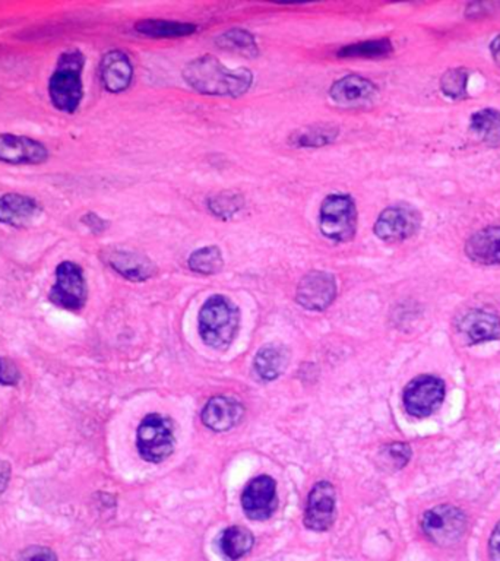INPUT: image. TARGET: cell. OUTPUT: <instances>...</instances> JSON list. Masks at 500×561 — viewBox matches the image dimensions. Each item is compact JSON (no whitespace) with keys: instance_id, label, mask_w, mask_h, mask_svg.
Wrapping results in <instances>:
<instances>
[{"instance_id":"4316f807","label":"cell","mask_w":500,"mask_h":561,"mask_svg":"<svg viewBox=\"0 0 500 561\" xmlns=\"http://www.w3.org/2000/svg\"><path fill=\"white\" fill-rule=\"evenodd\" d=\"M188 265L193 272L201 275H214L224 266L221 251L217 246L201 247L189 256Z\"/></svg>"},{"instance_id":"e575fe53","label":"cell","mask_w":500,"mask_h":561,"mask_svg":"<svg viewBox=\"0 0 500 561\" xmlns=\"http://www.w3.org/2000/svg\"><path fill=\"white\" fill-rule=\"evenodd\" d=\"M490 561H500V520L496 527H493L492 536L489 539Z\"/></svg>"},{"instance_id":"7402d4cb","label":"cell","mask_w":500,"mask_h":561,"mask_svg":"<svg viewBox=\"0 0 500 561\" xmlns=\"http://www.w3.org/2000/svg\"><path fill=\"white\" fill-rule=\"evenodd\" d=\"M253 544H255V538H253L252 532L237 525L227 527L226 531H222L219 539L220 550L230 561L240 560L248 556L252 551Z\"/></svg>"},{"instance_id":"7a4b0ae2","label":"cell","mask_w":500,"mask_h":561,"mask_svg":"<svg viewBox=\"0 0 500 561\" xmlns=\"http://www.w3.org/2000/svg\"><path fill=\"white\" fill-rule=\"evenodd\" d=\"M85 56L78 49L66 50L57 59L49 79L50 102L62 113H75L83 97V72Z\"/></svg>"},{"instance_id":"3957f363","label":"cell","mask_w":500,"mask_h":561,"mask_svg":"<svg viewBox=\"0 0 500 561\" xmlns=\"http://www.w3.org/2000/svg\"><path fill=\"white\" fill-rule=\"evenodd\" d=\"M200 335L214 349H229L240 325V311L231 300L215 294L203 303L200 311Z\"/></svg>"},{"instance_id":"8fae6325","label":"cell","mask_w":500,"mask_h":561,"mask_svg":"<svg viewBox=\"0 0 500 561\" xmlns=\"http://www.w3.org/2000/svg\"><path fill=\"white\" fill-rule=\"evenodd\" d=\"M44 143L28 136L0 133V162L11 165H40L49 160Z\"/></svg>"},{"instance_id":"484cf974","label":"cell","mask_w":500,"mask_h":561,"mask_svg":"<svg viewBox=\"0 0 500 561\" xmlns=\"http://www.w3.org/2000/svg\"><path fill=\"white\" fill-rule=\"evenodd\" d=\"M215 43L220 49L229 50V52L243 54V56L256 57L260 54L255 37L243 28H233V30L222 33L215 38Z\"/></svg>"},{"instance_id":"836d02e7","label":"cell","mask_w":500,"mask_h":561,"mask_svg":"<svg viewBox=\"0 0 500 561\" xmlns=\"http://www.w3.org/2000/svg\"><path fill=\"white\" fill-rule=\"evenodd\" d=\"M83 224L87 225L90 231L94 232V234H102L109 227V222L104 221L102 217H98L97 213L94 212L85 213L83 217Z\"/></svg>"},{"instance_id":"83f0119b","label":"cell","mask_w":500,"mask_h":561,"mask_svg":"<svg viewBox=\"0 0 500 561\" xmlns=\"http://www.w3.org/2000/svg\"><path fill=\"white\" fill-rule=\"evenodd\" d=\"M394 50L391 40L379 38V40H368V42L356 43V44L341 47L337 53L338 57H365V59H377L387 57Z\"/></svg>"},{"instance_id":"8992f818","label":"cell","mask_w":500,"mask_h":561,"mask_svg":"<svg viewBox=\"0 0 500 561\" xmlns=\"http://www.w3.org/2000/svg\"><path fill=\"white\" fill-rule=\"evenodd\" d=\"M136 446L141 457L152 464L164 462L174 450L173 426L160 414H150L138 427Z\"/></svg>"},{"instance_id":"5b68a950","label":"cell","mask_w":500,"mask_h":561,"mask_svg":"<svg viewBox=\"0 0 500 561\" xmlns=\"http://www.w3.org/2000/svg\"><path fill=\"white\" fill-rule=\"evenodd\" d=\"M421 531L436 546H454L468 529V517L456 506L439 505L426 510L420 520Z\"/></svg>"},{"instance_id":"5bb4252c","label":"cell","mask_w":500,"mask_h":561,"mask_svg":"<svg viewBox=\"0 0 500 561\" xmlns=\"http://www.w3.org/2000/svg\"><path fill=\"white\" fill-rule=\"evenodd\" d=\"M377 94L379 90L370 79L354 75V74L338 79L329 88V97L332 98V102L341 107H350V109L372 104L377 100Z\"/></svg>"},{"instance_id":"7c38bea8","label":"cell","mask_w":500,"mask_h":561,"mask_svg":"<svg viewBox=\"0 0 500 561\" xmlns=\"http://www.w3.org/2000/svg\"><path fill=\"white\" fill-rule=\"evenodd\" d=\"M277 505V484L270 476L256 477L241 494V507L249 519H270L274 515Z\"/></svg>"},{"instance_id":"2e32d148","label":"cell","mask_w":500,"mask_h":561,"mask_svg":"<svg viewBox=\"0 0 500 561\" xmlns=\"http://www.w3.org/2000/svg\"><path fill=\"white\" fill-rule=\"evenodd\" d=\"M104 261L107 265L126 280L133 282H143L154 277V263L148 256L140 251H126V249H109L104 251Z\"/></svg>"},{"instance_id":"6da1fadb","label":"cell","mask_w":500,"mask_h":561,"mask_svg":"<svg viewBox=\"0 0 500 561\" xmlns=\"http://www.w3.org/2000/svg\"><path fill=\"white\" fill-rule=\"evenodd\" d=\"M183 79L203 95L237 98L250 90L253 74L248 68H227L217 57L205 54L184 66Z\"/></svg>"},{"instance_id":"4fadbf2b","label":"cell","mask_w":500,"mask_h":561,"mask_svg":"<svg viewBox=\"0 0 500 561\" xmlns=\"http://www.w3.org/2000/svg\"><path fill=\"white\" fill-rule=\"evenodd\" d=\"M335 488L329 481H319L309 493L305 525L316 532H325L335 522Z\"/></svg>"},{"instance_id":"ffe728a7","label":"cell","mask_w":500,"mask_h":561,"mask_svg":"<svg viewBox=\"0 0 500 561\" xmlns=\"http://www.w3.org/2000/svg\"><path fill=\"white\" fill-rule=\"evenodd\" d=\"M466 258L482 266L500 265V225L474 232L464 247Z\"/></svg>"},{"instance_id":"9c48e42d","label":"cell","mask_w":500,"mask_h":561,"mask_svg":"<svg viewBox=\"0 0 500 561\" xmlns=\"http://www.w3.org/2000/svg\"><path fill=\"white\" fill-rule=\"evenodd\" d=\"M421 229V213L410 205L387 206L377 217L373 231L384 243H403Z\"/></svg>"},{"instance_id":"277c9868","label":"cell","mask_w":500,"mask_h":561,"mask_svg":"<svg viewBox=\"0 0 500 561\" xmlns=\"http://www.w3.org/2000/svg\"><path fill=\"white\" fill-rule=\"evenodd\" d=\"M358 206L350 195L327 196L319 210V230L332 243L346 244L358 234Z\"/></svg>"},{"instance_id":"e0dca14e","label":"cell","mask_w":500,"mask_h":561,"mask_svg":"<svg viewBox=\"0 0 500 561\" xmlns=\"http://www.w3.org/2000/svg\"><path fill=\"white\" fill-rule=\"evenodd\" d=\"M100 79L105 91L121 94L128 90L133 81V66L126 53L110 50L100 62Z\"/></svg>"},{"instance_id":"d590c367","label":"cell","mask_w":500,"mask_h":561,"mask_svg":"<svg viewBox=\"0 0 500 561\" xmlns=\"http://www.w3.org/2000/svg\"><path fill=\"white\" fill-rule=\"evenodd\" d=\"M9 476H11V468L6 462L0 460V493L8 486Z\"/></svg>"},{"instance_id":"30bf717a","label":"cell","mask_w":500,"mask_h":561,"mask_svg":"<svg viewBox=\"0 0 500 561\" xmlns=\"http://www.w3.org/2000/svg\"><path fill=\"white\" fill-rule=\"evenodd\" d=\"M337 282L332 273L310 271L301 278L296 300L306 310L324 311L334 303Z\"/></svg>"},{"instance_id":"603a6c76","label":"cell","mask_w":500,"mask_h":561,"mask_svg":"<svg viewBox=\"0 0 500 561\" xmlns=\"http://www.w3.org/2000/svg\"><path fill=\"white\" fill-rule=\"evenodd\" d=\"M135 30L150 38H179L195 34L196 25L166 19H143L136 23Z\"/></svg>"},{"instance_id":"d4e9b609","label":"cell","mask_w":500,"mask_h":561,"mask_svg":"<svg viewBox=\"0 0 500 561\" xmlns=\"http://www.w3.org/2000/svg\"><path fill=\"white\" fill-rule=\"evenodd\" d=\"M338 133V128L334 124H312L293 132V135L289 136V143L298 148H320L334 143Z\"/></svg>"},{"instance_id":"9a60e30c","label":"cell","mask_w":500,"mask_h":561,"mask_svg":"<svg viewBox=\"0 0 500 561\" xmlns=\"http://www.w3.org/2000/svg\"><path fill=\"white\" fill-rule=\"evenodd\" d=\"M456 330L468 345L499 340L500 318L490 311L473 309L458 319Z\"/></svg>"},{"instance_id":"ac0fdd59","label":"cell","mask_w":500,"mask_h":561,"mask_svg":"<svg viewBox=\"0 0 500 561\" xmlns=\"http://www.w3.org/2000/svg\"><path fill=\"white\" fill-rule=\"evenodd\" d=\"M243 414V405L234 398L214 397L208 400L203 408L202 423L215 433H224L240 423Z\"/></svg>"},{"instance_id":"d6a6232c","label":"cell","mask_w":500,"mask_h":561,"mask_svg":"<svg viewBox=\"0 0 500 561\" xmlns=\"http://www.w3.org/2000/svg\"><path fill=\"white\" fill-rule=\"evenodd\" d=\"M18 367L9 359H0V385L15 386L19 382Z\"/></svg>"},{"instance_id":"1f68e13d","label":"cell","mask_w":500,"mask_h":561,"mask_svg":"<svg viewBox=\"0 0 500 561\" xmlns=\"http://www.w3.org/2000/svg\"><path fill=\"white\" fill-rule=\"evenodd\" d=\"M16 561H57V556L47 546H35L25 548Z\"/></svg>"},{"instance_id":"44dd1931","label":"cell","mask_w":500,"mask_h":561,"mask_svg":"<svg viewBox=\"0 0 500 561\" xmlns=\"http://www.w3.org/2000/svg\"><path fill=\"white\" fill-rule=\"evenodd\" d=\"M287 363H289V351L282 345H265L256 354L255 370L260 379L271 382L286 370Z\"/></svg>"},{"instance_id":"cb8c5ba5","label":"cell","mask_w":500,"mask_h":561,"mask_svg":"<svg viewBox=\"0 0 500 561\" xmlns=\"http://www.w3.org/2000/svg\"><path fill=\"white\" fill-rule=\"evenodd\" d=\"M470 129L490 148L500 146V112L496 109H483L474 113Z\"/></svg>"},{"instance_id":"8d00e7d4","label":"cell","mask_w":500,"mask_h":561,"mask_svg":"<svg viewBox=\"0 0 500 561\" xmlns=\"http://www.w3.org/2000/svg\"><path fill=\"white\" fill-rule=\"evenodd\" d=\"M490 53H492L493 60L496 62L497 66H500V34L490 44Z\"/></svg>"},{"instance_id":"f546056e","label":"cell","mask_w":500,"mask_h":561,"mask_svg":"<svg viewBox=\"0 0 500 561\" xmlns=\"http://www.w3.org/2000/svg\"><path fill=\"white\" fill-rule=\"evenodd\" d=\"M468 79H470L468 69H447L440 78V90L451 100H464L466 97Z\"/></svg>"},{"instance_id":"d6986e66","label":"cell","mask_w":500,"mask_h":561,"mask_svg":"<svg viewBox=\"0 0 500 561\" xmlns=\"http://www.w3.org/2000/svg\"><path fill=\"white\" fill-rule=\"evenodd\" d=\"M42 206L37 199L21 193H5L0 196V224L23 229L37 220Z\"/></svg>"},{"instance_id":"ba28073f","label":"cell","mask_w":500,"mask_h":561,"mask_svg":"<svg viewBox=\"0 0 500 561\" xmlns=\"http://www.w3.org/2000/svg\"><path fill=\"white\" fill-rule=\"evenodd\" d=\"M445 399V382L433 374L414 378L403 392L404 408L414 418H426L440 408Z\"/></svg>"},{"instance_id":"f1b7e54d","label":"cell","mask_w":500,"mask_h":561,"mask_svg":"<svg viewBox=\"0 0 500 561\" xmlns=\"http://www.w3.org/2000/svg\"><path fill=\"white\" fill-rule=\"evenodd\" d=\"M245 206V198L237 192H221L208 199V210L220 220H230Z\"/></svg>"},{"instance_id":"4dcf8cb0","label":"cell","mask_w":500,"mask_h":561,"mask_svg":"<svg viewBox=\"0 0 500 561\" xmlns=\"http://www.w3.org/2000/svg\"><path fill=\"white\" fill-rule=\"evenodd\" d=\"M382 457L391 464L395 469L406 467L411 459V448L407 443H391L382 449Z\"/></svg>"},{"instance_id":"52a82bcc","label":"cell","mask_w":500,"mask_h":561,"mask_svg":"<svg viewBox=\"0 0 500 561\" xmlns=\"http://www.w3.org/2000/svg\"><path fill=\"white\" fill-rule=\"evenodd\" d=\"M49 299L54 306L66 310H81L88 299L87 280L83 277V268L71 261L59 263Z\"/></svg>"}]
</instances>
